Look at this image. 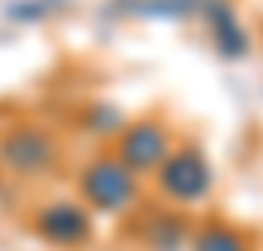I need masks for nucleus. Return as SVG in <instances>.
<instances>
[{"label":"nucleus","mask_w":263,"mask_h":251,"mask_svg":"<svg viewBox=\"0 0 263 251\" xmlns=\"http://www.w3.org/2000/svg\"><path fill=\"white\" fill-rule=\"evenodd\" d=\"M83 192L99 208H122L134 197V173L122 157H99L83 173Z\"/></svg>","instance_id":"nucleus-1"},{"label":"nucleus","mask_w":263,"mask_h":251,"mask_svg":"<svg viewBox=\"0 0 263 251\" xmlns=\"http://www.w3.org/2000/svg\"><path fill=\"white\" fill-rule=\"evenodd\" d=\"M161 185H165V192L177 197V200H197V197L209 192V165H204V157L193 153V149L173 153V157H165Z\"/></svg>","instance_id":"nucleus-2"},{"label":"nucleus","mask_w":263,"mask_h":251,"mask_svg":"<svg viewBox=\"0 0 263 251\" xmlns=\"http://www.w3.org/2000/svg\"><path fill=\"white\" fill-rule=\"evenodd\" d=\"M197 251H243V240L228 228H212L197 240Z\"/></svg>","instance_id":"nucleus-6"},{"label":"nucleus","mask_w":263,"mask_h":251,"mask_svg":"<svg viewBox=\"0 0 263 251\" xmlns=\"http://www.w3.org/2000/svg\"><path fill=\"white\" fill-rule=\"evenodd\" d=\"M4 161L16 165V169H24V173H32V169H44V165L51 161V145H47L40 133L24 130L4 145Z\"/></svg>","instance_id":"nucleus-5"},{"label":"nucleus","mask_w":263,"mask_h":251,"mask_svg":"<svg viewBox=\"0 0 263 251\" xmlns=\"http://www.w3.org/2000/svg\"><path fill=\"white\" fill-rule=\"evenodd\" d=\"M40 231H44L47 240H55V243H75V240L87 236V216H83L79 208H71V204H55V208H47L44 216H40Z\"/></svg>","instance_id":"nucleus-4"},{"label":"nucleus","mask_w":263,"mask_h":251,"mask_svg":"<svg viewBox=\"0 0 263 251\" xmlns=\"http://www.w3.org/2000/svg\"><path fill=\"white\" fill-rule=\"evenodd\" d=\"M169 157V138H165L161 126L154 122H142V126H134L126 133V142H122V161L130 165V169H154Z\"/></svg>","instance_id":"nucleus-3"}]
</instances>
